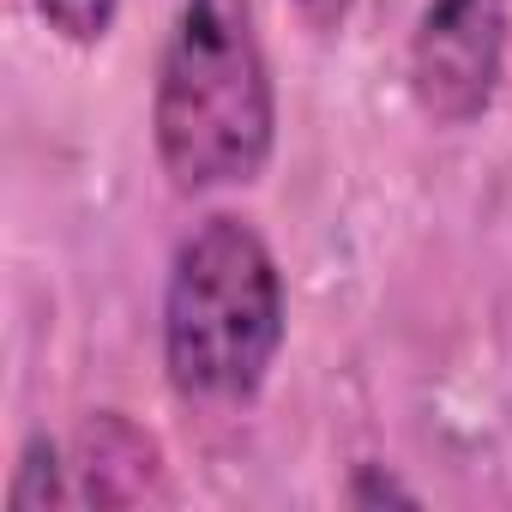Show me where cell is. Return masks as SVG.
I'll list each match as a JSON object with an SVG mask.
<instances>
[{"mask_svg":"<svg viewBox=\"0 0 512 512\" xmlns=\"http://www.w3.org/2000/svg\"><path fill=\"white\" fill-rule=\"evenodd\" d=\"M151 145L175 193L253 187L278 151V85L253 0H181L157 91Z\"/></svg>","mask_w":512,"mask_h":512,"instance_id":"obj_1","label":"cell"},{"mask_svg":"<svg viewBox=\"0 0 512 512\" xmlns=\"http://www.w3.org/2000/svg\"><path fill=\"white\" fill-rule=\"evenodd\" d=\"M284 350V272L247 217H199L163 284V374L175 398L241 410L266 392Z\"/></svg>","mask_w":512,"mask_h":512,"instance_id":"obj_2","label":"cell"},{"mask_svg":"<svg viewBox=\"0 0 512 512\" xmlns=\"http://www.w3.org/2000/svg\"><path fill=\"white\" fill-rule=\"evenodd\" d=\"M512 0H422L410 31V97L434 127H476L506 79Z\"/></svg>","mask_w":512,"mask_h":512,"instance_id":"obj_3","label":"cell"},{"mask_svg":"<svg viewBox=\"0 0 512 512\" xmlns=\"http://www.w3.org/2000/svg\"><path fill=\"white\" fill-rule=\"evenodd\" d=\"M73 494L79 506H145L163 500V446L121 410H97L73 434Z\"/></svg>","mask_w":512,"mask_h":512,"instance_id":"obj_4","label":"cell"},{"mask_svg":"<svg viewBox=\"0 0 512 512\" xmlns=\"http://www.w3.org/2000/svg\"><path fill=\"white\" fill-rule=\"evenodd\" d=\"M73 464H61V446L49 434H31L19 446V464H13V482H7V506L13 512H49V506H73Z\"/></svg>","mask_w":512,"mask_h":512,"instance_id":"obj_5","label":"cell"},{"mask_svg":"<svg viewBox=\"0 0 512 512\" xmlns=\"http://www.w3.org/2000/svg\"><path fill=\"white\" fill-rule=\"evenodd\" d=\"M31 7L73 49H97L115 31V19H121V0H31Z\"/></svg>","mask_w":512,"mask_h":512,"instance_id":"obj_6","label":"cell"},{"mask_svg":"<svg viewBox=\"0 0 512 512\" xmlns=\"http://www.w3.org/2000/svg\"><path fill=\"white\" fill-rule=\"evenodd\" d=\"M344 500H350V506H386V500H392V506H416V488H410V482H398L386 464H356V470H350Z\"/></svg>","mask_w":512,"mask_h":512,"instance_id":"obj_7","label":"cell"},{"mask_svg":"<svg viewBox=\"0 0 512 512\" xmlns=\"http://www.w3.org/2000/svg\"><path fill=\"white\" fill-rule=\"evenodd\" d=\"M290 7H296V19H302L314 37H332V31H344V19H350L356 0H290Z\"/></svg>","mask_w":512,"mask_h":512,"instance_id":"obj_8","label":"cell"}]
</instances>
